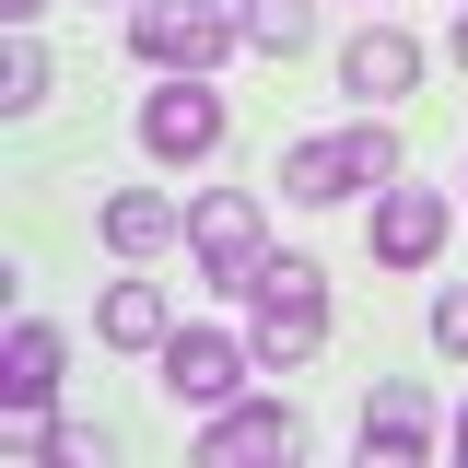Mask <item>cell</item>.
<instances>
[{
  "instance_id": "6da1fadb",
  "label": "cell",
  "mask_w": 468,
  "mask_h": 468,
  "mask_svg": "<svg viewBox=\"0 0 468 468\" xmlns=\"http://www.w3.org/2000/svg\"><path fill=\"white\" fill-rule=\"evenodd\" d=\"M246 316H258V363H316V340H328V270H316V258H270V246H258V270H246Z\"/></svg>"
},
{
  "instance_id": "7a4b0ae2",
  "label": "cell",
  "mask_w": 468,
  "mask_h": 468,
  "mask_svg": "<svg viewBox=\"0 0 468 468\" xmlns=\"http://www.w3.org/2000/svg\"><path fill=\"white\" fill-rule=\"evenodd\" d=\"M234 36H246L234 0H129V48L153 58V70H211Z\"/></svg>"
},
{
  "instance_id": "3957f363",
  "label": "cell",
  "mask_w": 468,
  "mask_h": 468,
  "mask_svg": "<svg viewBox=\"0 0 468 468\" xmlns=\"http://www.w3.org/2000/svg\"><path fill=\"white\" fill-rule=\"evenodd\" d=\"M141 141H153L165 165L223 153V94H211V70H165V94H141Z\"/></svg>"
},
{
  "instance_id": "277c9868",
  "label": "cell",
  "mask_w": 468,
  "mask_h": 468,
  "mask_svg": "<svg viewBox=\"0 0 468 468\" xmlns=\"http://www.w3.org/2000/svg\"><path fill=\"white\" fill-rule=\"evenodd\" d=\"M292 445H304V421L282 399H223L211 433H199V468H282Z\"/></svg>"
},
{
  "instance_id": "5b68a950",
  "label": "cell",
  "mask_w": 468,
  "mask_h": 468,
  "mask_svg": "<svg viewBox=\"0 0 468 468\" xmlns=\"http://www.w3.org/2000/svg\"><path fill=\"white\" fill-rule=\"evenodd\" d=\"M246 363H258V351L223 340V328H176L165 340V399L176 410H223L234 387H246Z\"/></svg>"
},
{
  "instance_id": "8992f818",
  "label": "cell",
  "mask_w": 468,
  "mask_h": 468,
  "mask_svg": "<svg viewBox=\"0 0 468 468\" xmlns=\"http://www.w3.org/2000/svg\"><path fill=\"white\" fill-rule=\"evenodd\" d=\"M187 246H199V270L234 292L246 270H258V246H270V234H258V199H246V187H211V199H187Z\"/></svg>"
},
{
  "instance_id": "52a82bcc",
  "label": "cell",
  "mask_w": 468,
  "mask_h": 468,
  "mask_svg": "<svg viewBox=\"0 0 468 468\" xmlns=\"http://www.w3.org/2000/svg\"><path fill=\"white\" fill-rule=\"evenodd\" d=\"M375 258L387 270H433L445 258V187H375Z\"/></svg>"
},
{
  "instance_id": "ba28073f",
  "label": "cell",
  "mask_w": 468,
  "mask_h": 468,
  "mask_svg": "<svg viewBox=\"0 0 468 468\" xmlns=\"http://www.w3.org/2000/svg\"><path fill=\"white\" fill-rule=\"evenodd\" d=\"M340 82L363 94V106H387V94H410L421 82V36H399V24H363L340 48Z\"/></svg>"
},
{
  "instance_id": "9c48e42d",
  "label": "cell",
  "mask_w": 468,
  "mask_h": 468,
  "mask_svg": "<svg viewBox=\"0 0 468 468\" xmlns=\"http://www.w3.org/2000/svg\"><path fill=\"white\" fill-rule=\"evenodd\" d=\"M433 433H445V421H433L421 387H375V399H363V457L410 468V457H433Z\"/></svg>"
},
{
  "instance_id": "30bf717a",
  "label": "cell",
  "mask_w": 468,
  "mask_h": 468,
  "mask_svg": "<svg viewBox=\"0 0 468 468\" xmlns=\"http://www.w3.org/2000/svg\"><path fill=\"white\" fill-rule=\"evenodd\" d=\"M58 363H70V340H58L48 316H12V340H0V399H12V410H48L58 399Z\"/></svg>"
},
{
  "instance_id": "8fae6325",
  "label": "cell",
  "mask_w": 468,
  "mask_h": 468,
  "mask_svg": "<svg viewBox=\"0 0 468 468\" xmlns=\"http://www.w3.org/2000/svg\"><path fill=\"white\" fill-rule=\"evenodd\" d=\"M363 187V165H351V129H328V141H292L282 153V199H351Z\"/></svg>"
},
{
  "instance_id": "7c38bea8",
  "label": "cell",
  "mask_w": 468,
  "mask_h": 468,
  "mask_svg": "<svg viewBox=\"0 0 468 468\" xmlns=\"http://www.w3.org/2000/svg\"><path fill=\"white\" fill-rule=\"evenodd\" d=\"M165 234H187V211H176L165 187H117V199H106V246H117V258H153Z\"/></svg>"
},
{
  "instance_id": "4fadbf2b",
  "label": "cell",
  "mask_w": 468,
  "mask_h": 468,
  "mask_svg": "<svg viewBox=\"0 0 468 468\" xmlns=\"http://www.w3.org/2000/svg\"><path fill=\"white\" fill-rule=\"evenodd\" d=\"M94 328H106L117 351H165V340H176V304H165L153 282H117L106 304H94Z\"/></svg>"
},
{
  "instance_id": "5bb4252c",
  "label": "cell",
  "mask_w": 468,
  "mask_h": 468,
  "mask_svg": "<svg viewBox=\"0 0 468 468\" xmlns=\"http://www.w3.org/2000/svg\"><path fill=\"white\" fill-rule=\"evenodd\" d=\"M48 82H58V70H48V48H36V24H12V48H0V106H12V117L48 106Z\"/></svg>"
},
{
  "instance_id": "9a60e30c",
  "label": "cell",
  "mask_w": 468,
  "mask_h": 468,
  "mask_svg": "<svg viewBox=\"0 0 468 468\" xmlns=\"http://www.w3.org/2000/svg\"><path fill=\"white\" fill-rule=\"evenodd\" d=\"M316 36V0H246V48H270V58H292Z\"/></svg>"
},
{
  "instance_id": "2e32d148",
  "label": "cell",
  "mask_w": 468,
  "mask_h": 468,
  "mask_svg": "<svg viewBox=\"0 0 468 468\" xmlns=\"http://www.w3.org/2000/svg\"><path fill=\"white\" fill-rule=\"evenodd\" d=\"M48 457L58 468H106V433H94V421H48Z\"/></svg>"
},
{
  "instance_id": "e0dca14e",
  "label": "cell",
  "mask_w": 468,
  "mask_h": 468,
  "mask_svg": "<svg viewBox=\"0 0 468 468\" xmlns=\"http://www.w3.org/2000/svg\"><path fill=\"white\" fill-rule=\"evenodd\" d=\"M433 340H445V351H468V292H445V304H433Z\"/></svg>"
},
{
  "instance_id": "ac0fdd59",
  "label": "cell",
  "mask_w": 468,
  "mask_h": 468,
  "mask_svg": "<svg viewBox=\"0 0 468 468\" xmlns=\"http://www.w3.org/2000/svg\"><path fill=\"white\" fill-rule=\"evenodd\" d=\"M36 12H48V0H0V24H36Z\"/></svg>"
},
{
  "instance_id": "d6986e66",
  "label": "cell",
  "mask_w": 468,
  "mask_h": 468,
  "mask_svg": "<svg viewBox=\"0 0 468 468\" xmlns=\"http://www.w3.org/2000/svg\"><path fill=\"white\" fill-rule=\"evenodd\" d=\"M457 58H468V12H457Z\"/></svg>"
},
{
  "instance_id": "ffe728a7",
  "label": "cell",
  "mask_w": 468,
  "mask_h": 468,
  "mask_svg": "<svg viewBox=\"0 0 468 468\" xmlns=\"http://www.w3.org/2000/svg\"><path fill=\"white\" fill-rule=\"evenodd\" d=\"M457 445H468V410H457Z\"/></svg>"
}]
</instances>
